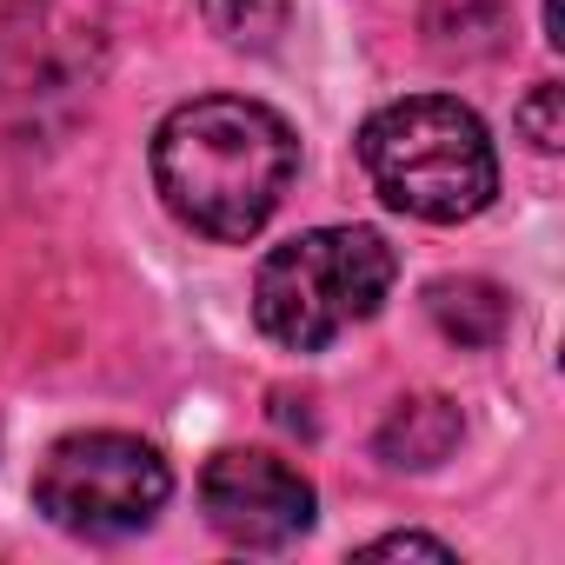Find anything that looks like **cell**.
Listing matches in <instances>:
<instances>
[{
	"mask_svg": "<svg viewBox=\"0 0 565 565\" xmlns=\"http://www.w3.org/2000/svg\"><path fill=\"white\" fill-rule=\"evenodd\" d=\"M294 173H300V140L259 100L206 94L173 107L153 134V186L167 213L226 246L253 239L273 220Z\"/></svg>",
	"mask_w": 565,
	"mask_h": 565,
	"instance_id": "1",
	"label": "cell"
},
{
	"mask_svg": "<svg viewBox=\"0 0 565 565\" xmlns=\"http://www.w3.org/2000/svg\"><path fill=\"white\" fill-rule=\"evenodd\" d=\"M360 160L373 193L406 220H472L499 193V153L472 107L446 94H413L360 127Z\"/></svg>",
	"mask_w": 565,
	"mask_h": 565,
	"instance_id": "2",
	"label": "cell"
},
{
	"mask_svg": "<svg viewBox=\"0 0 565 565\" xmlns=\"http://www.w3.org/2000/svg\"><path fill=\"white\" fill-rule=\"evenodd\" d=\"M393 273L399 259L373 226H313L259 259L253 279L259 333L294 353H320L347 327L380 313V300L393 294Z\"/></svg>",
	"mask_w": 565,
	"mask_h": 565,
	"instance_id": "3",
	"label": "cell"
},
{
	"mask_svg": "<svg viewBox=\"0 0 565 565\" xmlns=\"http://www.w3.org/2000/svg\"><path fill=\"white\" fill-rule=\"evenodd\" d=\"M167 492H173L167 459L134 433H74L34 472V505L81 539H127L153 525Z\"/></svg>",
	"mask_w": 565,
	"mask_h": 565,
	"instance_id": "4",
	"label": "cell"
},
{
	"mask_svg": "<svg viewBox=\"0 0 565 565\" xmlns=\"http://www.w3.org/2000/svg\"><path fill=\"white\" fill-rule=\"evenodd\" d=\"M100 14L107 0H8V14H0V114H41V100L94 81Z\"/></svg>",
	"mask_w": 565,
	"mask_h": 565,
	"instance_id": "5",
	"label": "cell"
},
{
	"mask_svg": "<svg viewBox=\"0 0 565 565\" xmlns=\"http://www.w3.org/2000/svg\"><path fill=\"white\" fill-rule=\"evenodd\" d=\"M200 505H206V525L226 545H246V552H279V545H294L313 525L307 472H294L273 452H253V446H233V452L206 459Z\"/></svg>",
	"mask_w": 565,
	"mask_h": 565,
	"instance_id": "6",
	"label": "cell"
},
{
	"mask_svg": "<svg viewBox=\"0 0 565 565\" xmlns=\"http://www.w3.org/2000/svg\"><path fill=\"white\" fill-rule=\"evenodd\" d=\"M426 313L459 347H492L505 333V320H512V307H505V294L492 287V279H433V287H426Z\"/></svg>",
	"mask_w": 565,
	"mask_h": 565,
	"instance_id": "7",
	"label": "cell"
},
{
	"mask_svg": "<svg viewBox=\"0 0 565 565\" xmlns=\"http://www.w3.org/2000/svg\"><path fill=\"white\" fill-rule=\"evenodd\" d=\"M459 446V406L452 399H406L386 426H380V452L393 466H439Z\"/></svg>",
	"mask_w": 565,
	"mask_h": 565,
	"instance_id": "8",
	"label": "cell"
},
{
	"mask_svg": "<svg viewBox=\"0 0 565 565\" xmlns=\"http://www.w3.org/2000/svg\"><path fill=\"white\" fill-rule=\"evenodd\" d=\"M206 28L233 47H273L287 28V0H200Z\"/></svg>",
	"mask_w": 565,
	"mask_h": 565,
	"instance_id": "9",
	"label": "cell"
},
{
	"mask_svg": "<svg viewBox=\"0 0 565 565\" xmlns=\"http://www.w3.org/2000/svg\"><path fill=\"white\" fill-rule=\"evenodd\" d=\"M558 100H565V94H558L552 81H539L532 100L519 107V127H525V140H532L539 153H558V140H565V127H558Z\"/></svg>",
	"mask_w": 565,
	"mask_h": 565,
	"instance_id": "10",
	"label": "cell"
},
{
	"mask_svg": "<svg viewBox=\"0 0 565 565\" xmlns=\"http://www.w3.org/2000/svg\"><path fill=\"white\" fill-rule=\"evenodd\" d=\"M399 552H426V558H452L446 539H426V532H393V539H373L366 558H399Z\"/></svg>",
	"mask_w": 565,
	"mask_h": 565,
	"instance_id": "11",
	"label": "cell"
}]
</instances>
